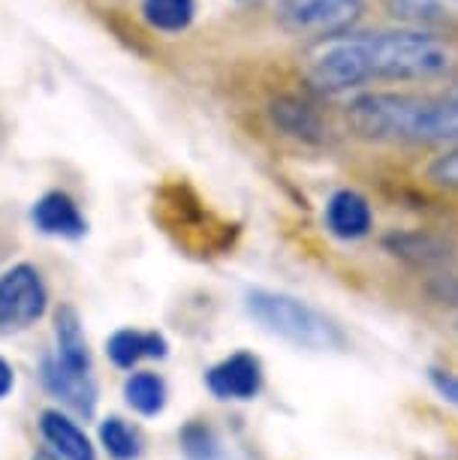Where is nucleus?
Segmentation results:
<instances>
[{"label": "nucleus", "mask_w": 458, "mask_h": 460, "mask_svg": "<svg viewBox=\"0 0 458 460\" xmlns=\"http://www.w3.org/2000/svg\"><path fill=\"white\" fill-rule=\"evenodd\" d=\"M347 124L368 142L458 145V106L417 93L362 91L350 100Z\"/></svg>", "instance_id": "nucleus-1"}, {"label": "nucleus", "mask_w": 458, "mask_h": 460, "mask_svg": "<svg viewBox=\"0 0 458 460\" xmlns=\"http://www.w3.org/2000/svg\"><path fill=\"white\" fill-rule=\"evenodd\" d=\"M371 82H431L453 73L455 55L426 28L362 33Z\"/></svg>", "instance_id": "nucleus-2"}, {"label": "nucleus", "mask_w": 458, "mask_h": 460, "mask_svg": "<svg viewBox=\"0 0 458 460\" xmlns=\"http://www.w3.org/2000/svg\"><path fill=\"white\" fill-rule=\"evenodd\" d=\"M245 310L254 323L281 341L308 352H341L347 346L341 325L314 304L274 289H250L245 295Z\"/></svg>", "instance_id": "nucleus-3"}, {"label": "nucleus", "mask_w": 458, "mask_h": 460, "mask_svg": "<svg viewBox=\"0 0 458 460\" xmlns=\"http://www.w3.org/2000/svg\"><path fill=\"white\" fill-rule=\"evenodd\" d=\"M305 79L310 88L323 93H347L371 84L365 37L341 33V37L317 40V46L305 58Z\"/></svg>", "instance_id": "nucleus-4"}, {"label": "nucleus", "mask_w": 458, "mask_h": 460, "mask_svg": "<svg viewBox=\"0 0 458 460\" xmlns=\"http://www.w3.org/2000/svg\"><path fill=\"white\" fill-rule=\"evenodd\" d=\"M365 15V0H278L274 19L296 37L329 40L353 33Z\"/></svg>", "instance_id": "nucleus-5"}, {"label": "nucleus", "mask_w": 458, "mask_h": 460, "mask_svg": "<svg viewBox=\"0 0 458 460\" xmlns=\"http://www.w3.org/2000/svg\"><path fill=\"white\" fill-rule=\"evenodd\" d=\"M49 310V286L40 268L19 262L0 271V332H24Z\"/></svg>", "instance_id": "nucleus-6"}, {"label": "nucleus", "mask_w": 458, "mask_h": 460, "mask_svg": "<svg viewBox=\"0 0 458 460\" xmlns=\"http://www.w3.org/2000/svg\"><path fill=\"white\" fill-rule=\"evenodd\" d=\"M263 361L254 352H232L205 370V388L214 401L247 403L263 392Z\"/></svg>", "instance_id": "nucleus-7"}, {"label": "nucleus", "mask_w": 458, "mask_h": 460, "mask_svg": "<svg viewBox=\"0 0 458 460\" xmlns=\"http://www.w3.org/2000/svg\"><path fill=\"white\" fill-rule=\"evenodd\" d=\"M40 379H42V388L73 415L91 419V415L97 412L100 388H97L94 373L67 367V364H60L51 352H46L40 361Z\"/></svg>", "instance_id": "nucleus-8"}, {"label": "nucleus", "mask_w": 458, "mask_h": 460, "mask_svg": "<svg viewBox=\"0 0 458 460\" xmlns=\"http://www.w3.org/2000/svg\"><path fill=\"white\" fill-rule=\"evenodd\" d=\"M31 223L40 235L49 238H64V241H79L88 232V220H85L82 208L76 205V199L64 190H49L42 193L31 208Z\"/></svg>", "instance_id": "nucleus-9"}, {"label": "nucleus", "mask_w": 458, "mask_h": 460, "mask_svg": "<svg viewBox=\"0 0 458 460\" xmlns=\"http://www.w3.org/2000/svg\"><path fill=\"white\" fill-rule=\"evenodd\" d=\"M323 223L326 232L338 241H362L371 235L374 229V211H371V202L359 190H335L326 202L323 211Z\"/></svg>", "instance_id": "nucleus-10"}, {"label": "nucleus", "mask_w": 458, "mask_h": 460, "mask_svg": "<svg viewBox=\"0 0 458 460\" xmlns=\"http://www.w3.org/2000/svg\"><path fill=\"white\" fill-rule=\"evenodd\" d=\"M40 433L46 446L64 460H97V446L85 433V428L64 410H42L40 412Z\"/></svg>", "instance_id": "nucleus-11"}, {"label": "nucleus", "mask_w": 458, "mask_h": 460, "mask_svg": "<svg viewBox=\"0 0 458 460\" xmlns=\"http://www.w3.org/2000/svg\"><path fill=\"white\" fill-rule=\"evenodd\" d=\"M106 355L118 370H136L142 361H163L169 355V341L160 332L142 328H118L109 334Z\"/></svg>", "instance_id": "nucleus-12"}, {"label": "nucleus", "mask_w": 458, "mask_h": 460, "mask_svg": "<svg viewBox=\"0 0 458 460\" xmlns=\"http://www.w3.org/2000/svg\"><path fill=\"white\" fill-rule=\"evenodd\" d=\"M51 355L73 370L94 373V355L88 337H85L82 316L73 304H60L55 310V349H51Z\"/></svg>", "instance_id": "nucleus-13"}, {"label": "nucleus", "mask_w": 458, "mask_h": 460, "mask_svg": "<svg viewBox=\"0 0 458 460\" xmlns=\"http://www.w3.org/2000/svg\"><path fill=\"white\" fill-rule=\"evenodd\" d=\"M124 403L142 419H157L169 403V385L160 373L154 370H130V376L124 379Z\"/></svg>", "instance_id": "nucleus-14"}, {"label": "nucleus", "mask_w": 458, "mask_h": 460, "mask_svg": "<svg viewBox=\"0 0 458 460\" xmlns=\"http://www.w3.org/2000/svg\"><path fill=\"white\" fill-rule=\"evenodd\" d=\"M178 446H181V455L187 460H238L236 451L220 437V430L200 419L187 421L184 428L178 430Z\"/></svg>", "instance_id": "nucleus-15"}, {"label": "nucleus", "mask_w": 458, "mask_h": 460, "mask_svg": "<svg viewBox=\"0 0 458 460\" xmlns=\"http://www.w3.org/2000/svg\"><path fill=\"white\" fill-rule=\"evenodd\" d=\"M383 247L392 256L404 259L410 265H440L449 259V244H444L435 235H426V232H392Z\"/></svg>", "instance_id": "nucleus-16"}, {"label": "nucleus", "mask_w": 458, "mask_h": 460, "mask_svg": "<svg viewBox=\"0 0 458 460\" xmlns=\"http://www.w3.org/2000/svg\"><path fill=\"white\" fill-rule=\"evenodd\" d=\"M272 120L278 129L292 138H301V142H319L323 138V124H319L317 111L292 97L272 102Z\"/></svg>", "instance_id": "nucleus-17"}, {"label": "nucleus", "mask_w": 458, "mask_h": 460, "mask_svg": "<svg viewBox=\"0 0 458 460\" xmlns=\"http://www.w3.org/2000/svg\"><path fill=\"white\" fill-rule=\"evenodd\" d=\"M145 24L160 33H184L196 19V0H142Z\"/></svg>", "instance_id": "nucleus-18"}, {"label": "nucleus", "mask_w": 458, "mask_h": 460, "mask_svg": "<svg viewBox=\"0 0 458 460\" xmlns=\"http://www.w3.org/2000/svg\"><path fill=\"white\" fill-rule=\"evenodd\" d=\"M97 439H100L103 451H106L112 460H139L142 457L139 430H136L130 421L121 419V415H109V419L100 421Z\"/></svg>", "instance_id": "nucleus-19"}, {"label": "nucleus", "mask_w": 458, "mask_h": 460, "mask_svg": "<svg viewBox=\"0 0 458 460\" xmlns=\"http://www.w3.org/2000/svg\"><path fill=\"white\" fill-rule=\"evenodd\" d=\"M389 13L401 28H428L431 22L444 19V0H389Z\"/></svg>", "instance_id": "nucleus-20"}, {"label": "nucleus", "mask_w": 458, "mask_h": 460, "mask_svg": "<svg viewBox=\"0 0 458 460\" xmlns=\"http://www.w3.org/2000/svg\"><path fill=\"white\" fill-rule=\"evenodd\" d=\"M428 181H435L437 187L458 190V145H446V151H440L426 169Z\"/></svg>", "instance_id": "nucleus-21"}, {"label": "nucleus", "mask_w": 458, "mask_h": 460, "mask_svg": "<svg viewBox=\"0 0 458 460\" xmlns=\"http://www.w3.org/2000/svg\"><path fill=\"white\" fill-rule=\"evenodd\" d=\"M428 382H431V388L440 394V401L458 410V373L435 367V370H428Z\"/></svg>", "instance_id": "nucleus-22"}, {"label": "nucleus", "mask_w": 458, "mask_h": 460, "mask_svg": "<svg viewBox=\"0 0 458 460\" xmlns=\"http://www.w3.org/2000/svg\"><path fill=\"white\" fill-rule=\"evenodd\" d=\"M13 388H15V367L0 355V401H6L13 394Z\"/></svg>", "instance_id": "nucleus-23"}, {"label": "nucleus", "mask_w": 458, "mask_h": 460, "mask_svg": "<svg viewBox=\"0 0 458 460\" xmlns=\"http://www.w3.org/2000/svg\"><path fill=\"white\" fill-rule=\"evenodd\" d=\"M31 460H64V457H58L51 448H42V451H37V455H33Z\"/></svg>", "instance_id": "nucleus-24"}, {"label": "nucleus", "mask_w": 458, "mask_h": 460, "mask_svg": "<svg viewBox=\"0 0 458 460\" xmlns=\"http://www.w3.org/2000/svg\"><path fill=\"white\" fill-rule=\"evenodd\" d=\"M449 100H453L455 106H458V91H453V93H449Z\"/></svg>", "instance_id": "nucleus-25"}, {"label": "nucleus", "mask_w": 458, "mask_h": 460, "mask_svg": "<svg viewBox=\"0 0 458 460\" xmlns=\"http://www.w3.org/2000/svg\"><path fill=\"white\" fill-rule=\"evenodd\" d=\"M455 4H458V0H455Z\"/></svg>", "instance_id": "nucleus-26"}]
</instances>
